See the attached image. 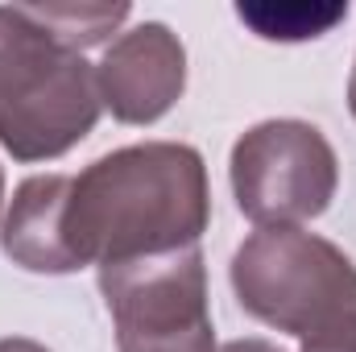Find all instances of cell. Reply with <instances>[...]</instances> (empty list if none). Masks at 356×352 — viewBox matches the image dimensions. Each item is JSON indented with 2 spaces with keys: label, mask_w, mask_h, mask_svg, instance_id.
Here are the masks:
<instances>
[{
  "label": "cell",
  "mask_w": 356,
  "mask_h": 352,
  "mask_svg": "<svg viewBox=\"0 0 356 352\" xmlns=\"http://www.w3.org/2000/svg\"><path fill=\"white\" fill-rule=\"evenodd\" d=\"M236 17L266 42H307L332 33L348 4H236Z\"/></svg>",
  "instance_id": "8"
},
{
  "label": "cell",
  "mask_w": 356,
  "mask_h": 352,
  "mask_svg": "<svg viewBox=\"0 0 356 352\" xmlns=\"http://www.w3.org/2000/svg\"><path fill=\"white\" fill-rule=\"evenodd\" d=\"M236 203L257 224H294L319 216L336 191V158L319 129L269 120L232 150Z\"/></svg>",
  "instance_id": "5"
},
{
  "label": "cell",
  "mask_w": 356,
  "mask_h": 352,
  "mask_svg": "<svg viewBox=\"0 0 356 352\" xmlns=\"http://www.w3.org/2000/svg\"><path fill=\"white\" fill-rule=\"evenodd\" d=\"M241 307L302 340V352H356V265L298 228H261L232 257Z\"/></svg>",
  "instance_id": "3"
},
{
  "label": "cell",
  "mask_w": 356,
  "mask_h": 352,
  "mask_svg": "<svg viewBox=\"0 0 356 352\" xmlns=\"http://www.w3.org/2000/svg\"><path fill=\"white\" fill-rule=\"evenodd\" d=\"M0 352H46V349H38L29 340H0Z\"/></svg>",
  "instance_id": "10"
},
{
  "label": "cell",
  "mask_w": 356,
  "mask_h": 352,
  "mask_svg": "<svg viewBox=\"0 0 356 352\" xmlns=\"http://www.w3.org/2000/svg\"><path fill=\"white\" fill-rule=\"evenodd\" d=\"M67 191H71L67 175L29 178L17 191L13 216L4 224V253L17 265L38 269V273H67L63 245H58V220H63Z\"/></svg>",
  "instance_id": "7"
},
{
  "label": "cell",
  "mask_w": 356,
  "mask_h": 352,
  "mask_svg": "<svg viewBox=\"0 0 356 352\" xmlns=\"http://www.w3.org/2000/svg\"><path fill=\"white\" fill-rule=\"evenodd\" d=\"M224 352H277V349H269L261 340H241V344H228Z\"/></svg>",
  "instance_id": "9"
},
{
  "label": "cell",
  "mask_w": 356,
  "mask_h": 352,
  "mask_svg": "<svg viewBox=\"0 0 356 352\" xmlns=\"http://www.w3.org/2000/svg\"><path fill=\"white\" fill-rule=\"evenodd\" d=\"M120 352H211L199 245L99 265Z\"/></svg>",
  "instance_id": "4"
},
{
  "label": "cell",
  "mask_w": 356,
  "mask_h": 352,
  "mask_svg": "<svg viewBox=\"0 0 356 352\" xmlns=\"http://www.w3.org/2000/svg\"><path fill=\"white\" fill-rule=\"evenodd\" d=\"M95 116V75L50 8H0V141L13 158L67 154L91 133Z\"/></svg>",
  "instance_id": "2"
},
{
  "label": "cell",
  "mask_w": 356,
  "mask_h": 352,
  "mask_svg": "<svg viewBox=\"0 0 356 352\" xmlns=\"http://www.w3.org/2000/svg\"><path fill=\"white\" fill-rule=\"evenodd\" d=\"M348 99H353V112H356V75H353V88H348Z\"/></svg>",
  "instance_id": "11"
},
{
  "label": "cell",
  "mask_w": 356,
  "mask_h": 352,
  "mask_svg": "<svg viewBox=\"0 0 356 352\" xmlns=\"http://www.w3.org/2000/svg\"><path fill=\"white\" fill-rule=\"evenodd\" d=\"M99 79L120 120H154L182 91V46L166 25H145L108 50Z\"/></svg>",
  "instance_id": "6"
},
{
  "label": "cell",
  "mask_w": 356,
  "mask_h": 352,
  "mask_svg": "<svg viewBox=\"0 0 356 352\" xmlns=\"http://www.w3.org/2000/svg\"><path fill=\"white\" fill-rule=\"evenodd\" d=\"M207 224L203 162L186 145H133L71 178L58 245L67 273L186 249Z\"/></svg>",
  "instance_id": "1"
}]
</instances>
